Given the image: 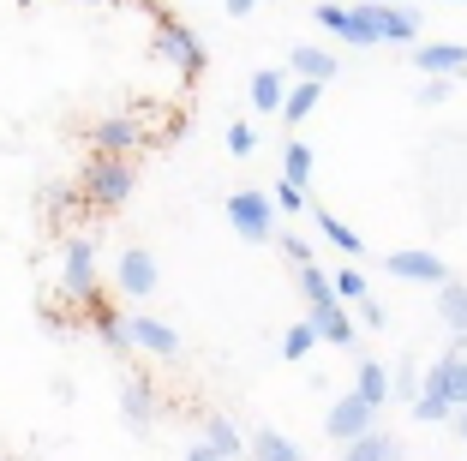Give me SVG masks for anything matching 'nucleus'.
<instances>
[{
  "label": "nucleus",
  "instance_id": "obj_40",
  "mask_svg": "<svg viewBox=\"0 0 467 461\" xmlns=\"http://www.w3.org/2000/svg\"><path fill=\"white\" fill-rule=\"evenodd\" d=\"M450 6H467V0H450Z\"/></svg>",
  "mask_w": 467,
  "mask_h": 461
},
{
  "label": "nucleus",
  "instance_id": "obj_27",
  "mask_svg": "<svg viewBox=\"0 0 467 461\" xmlns=\"http://www.w3.org/2000/svg\"><path fill=\"white\" fill-rule=\"evenodd\" d=\"M300 294H306V306H324V299H336V282L317 270L312 258H306V264H300Z\"/></svg>",
  "mask_w": 467,
  "mask_h": 461
},
{
  "label": "nucleus",
  "instance_id": "obj_38",
  "mask_svg": "<svg viewBox=\"0 0 467 461\" xmlns=\"http://www.w3.org/2000/svg\"><path fill=\"white\" fill-rule=\"evenodd\" d=\"M264 0H228V18H246V13H258Z\"/></svg>",
  "mask_w": 467,
  "mask_h": 461
},
{
  "label": "nucleus",
  "instance_id": "obj_30",
  "mask_svg": "<svg viewBox=\"0 0 467 461\" xmlns=\"http://www.w3.org/2000/svg\"><path fill=\"white\" fill-rule=\"evenodd\" d=\"M420 395V372H413V360H396L389 366V402H413Z\"/></svg>",
  "mask_w": 467,
  "mask_h": 461
},
{
  "label": "nucleus",
  "instance_id": "obj_21",
  "mask_svg": "<svg viewBox=\"0 0 467 461\" xmlns=\"http://www.w3.org/2000/svg\"><path fill=\"white\" fill-rule=\"evenodd\" d=\"M288 84H294V79H282V72H275V67L252 72V84H246L252 109H258V114H282V96H288Z\"/></svg>",
  "mask_w": 467,
  "mask_h": 461
},
{
  "label": "nucleus",
  "instance_id": "obj_2",
  "mask_svg": "<svg viewBox=\"0 0 467 461\" xmlns=\"http://www.w3.org/2000/svg\"><path fill=\"white\" fill-rule=\"evenodd\" d=\"M354 13L366 18V30L378 42H389V48H413V42H420V30H426L413 6H389V0H359Z\"/></svg>",
  "mask_w": 467,
  "mask_h": 461
},
{
  "label": "nucleus",
  "instance_id": "obj_28",
  "mask_svg": "<svg viewBox=\"0 0 467 461\" xmlns=\"http://www.w3.org/2000/svg\"><path fill=\"white\" fill-rule=\"evenodd\" d=\"M312 348H317V330H312V318H300V324H288V330H282V360H306Z\"/></svg>",
  "mask_w": 467,
  "mask_h": 461
},
{
  "label": "nucleus",
  "instance_id": "obj_17",
  "mask_svg": "<svg viewBox=\"0 0 467 461\" xmlns=\"http://www.w3.org/2000/svg\"><path fill=\"white\" fill-rule=\"evenodd\" d=\"M150 420H156V390L144 378H126L120 383V425L126 432H150Z\"/></svg>",
  "mask_w": 467,
  "mask_h": 461
},
{
  "label": "nucleus",
  "instance_id": "obj_20",
  "mask_svg": "<svg viewBox=\"0 0 467 461\" xmlns=\"http://www.w3.org/2000/svg\"><path fill=\"white\" fill-rule=\"evenodd\" d=\"M342 461H401V444L371 425V432H359L354 444H342Z\"/></svg>",
  "mask_w": 467,
  "mask_h": 461
},
{
  "label": "nucleus",
  "instance_id": "obj_37",
  "mask_svg": "<svg viewBox=\"0 0 467 461\" xmlns=\"http://www.w3.org/2000/svg\"><path fill=\"white\" fill-rule=\"evenodd\" d=\"M186 461H222V449L210 437H198V444H186Z\"/></svg>",
  "mask_w": 467,
  "mask_h": 461
},
{
  "label": "nucleus",
  "instance_id": "obj_5",
  "mask_svg": "<svg viewBox=\"0 0 467 461\" xmlns=\"http://www.w3.org/2000/svg\"><path fill=\"white\" fill-rule=\"evenodd\" d=\"M275 198L270 192H234L228 198V222H234V234L240 240H252V246H264V240H275Z\"/></svg>",
  "mask_w": 467,
  "mask_h": 461
},
{
  "label": "nucleus",
  "instance_id": "obj_23",
  "mask_svg": "<svg viewBox=\"0 0 467 461\" xmlns=\"http://www.w3.org/2000/svg\"><path fill=\"white\" fill-rule=\"evenodd\" d=\"M204 437L222 449V461H246V437H240V425L228 414H204Z\"/></svg>",
  "mask_w": 467,
  "mask_h": 461
},
{
  "label": "nucleus",
  "instance_id": "obj_26",
  "mask_svg": "<svg viewBox=\"0 0 467 461\" xmlns=\"http://www.w3.org/2000/svg\"><path fill=\"white\" fill-rule=\"evenodd\" d=\"M413 420H420V425H443V420H450V414H455V407H450V395H443V390H431V383H420V395H413Z\"/></svg>",
  "mask_w": 467,
  "mask_h": 461
},
{
  "label": "nucleus",
  "instance_id": "obj_39",
  "mask_svg": "<svg viewBox=\"0 0 467 461\" xmlns=\"http://www.w3.org/2000/svg\"><path fill=\"white\" fill-rule=\"evenodd\" d=\"M450 425H455V437L467 444V407H455V414H450Z\"/></svg>",
  "mask_w": 467,
  "mask_h": 461
},
{
  "label": "nucleus",
  "instance_id": "obj_36",
  "mask_svg": "<svg viewBox=\"0 0 467 461\" xmlns=\"http://www.w3.org/2000/svg\"><path fill=\"white\" fill-rule=\"evenodd\" d=\"M275 246H282V252H288L294 264H306V258H312V246H306V240H300L294 228H282V234H275Z\"/></svg>",
  "mask_w": 467,
  "mask_h": 461
},
{
  "label": "nucleus",
  "instance_id": "obj_7",
  "mask_svg": "<svg viewBox=\"0 0 467 461\" xmlns=\"http://www.w3.org/2000/svg\"><path fill=\"white\" fill-rule=\"evenodd\" d=\"M90 150L102 156H138L144 150V120L138 114H109V120L90 126Z\"/></svg>",
  "mask_w": 467,
  "mask_h": 461
},
{
  "label": "nucleus",
  "instance_id": "obj_4",
  "mask_svg": "<svg viewBox=\"0 0 467 461\" xmlns=\"http://www.w3.org/2000/svg\"><path fill=\"white\" fill-rule=\"evenodd\" d=\"M60 294L72 306H84V299L97 294V240L90 234H72L67 252H60Z\"/></svg>",
  "mask_w": 467,
  "mask_h": 461
},
{
  "label": "nucleus",
  "instance_id": "obj_15",
  "mask_svg": "<svg viewBox=\"0 0 467 461\" xmlns=\"http://www.w3.org/2000/svg\"><path fill=\"white\" fill-rule=\"evenodd\" d=\"M408 55H413V67H420V72H438V79L467 72V48H462V42H413Z\"/></svg>",
  "mask_w": 467,
  "mask_h": 461
},
{
  "label": "nucleus",
  "instance_id": "obj_22",
  "mask_svg": "<svg viewBox=\"0 0 467 461\" xmlns=\"http://www.w3.org/2000/svg\"><path fill=\"white\" fill-rule=\"evenodd\" d=\"M317 102H324V84H317V79H294V84H288V96H282V120H288V126L312 120Z\"/></svg>",
  "mask_w": 467,
  "mask_h": 461
},
{
  "label": "nucleus",
  "instance_id": "obj_32",
  "mask_svg": "<svg viewBox=\"0 0 467 461\" xmlns=\"http://www.w3.org/2000/svg\"><path fill=\"white\" fill-rule=\"evenodd\" d=\"M455 96V79H438V72H426V84H420V109H443Z\"/></svg>",
  "mask_w": 467,
  "mask_h": 461
},
{
  "label": "nucleus",
  "instance_id": "obj_31",
  "mask_svg": "<svg viewBox=\"0 0 467 461\" xmlns=\"http://www.w3.org/2000/svg\"><path fill=\"white\" fill-rule=\"evenodd\" d=\"M275 210H282V216H300V210H312V204H306V186H294V180H275Z\"/></svg>",
  "mask_w": 467,
  "mask_h": 461
},
{
  "label": "nucleus",
  "instance_id": "obj_25",
  "mask_svg": "<svg viewBox=\"0 0 467 461\" xmlns=\"http://www.w3.org/2000/svg\"><path fill=\"white\" fill-rule=\"evenodd\" d=\"M312 222H317V234H324L336 252H348V258H359V252H366V240H359V234L348 228L342 216H330V210H312Z\"/></svg>",
  "mask_w": 467,
  "mask_h": 461
},
{
  "label": "nucleus",
  "instance_id": "obj_29",
  "mask_svg": "<svg viewBox=\"0 0 467 461\" xmlns=\"http://www.w3.org/2000/svg\"><path fill=\"white\" fill-rule=\"evenodd\" d=\"M282 180H294V186H306V180H312V144H300V138H294V144L282 150Z\"/></svg>",
  "mask_w": 467,
  "mask_h": 461
},
{
  "label": "nucleus",
  "instance_id": "obj_6",
  "mask_svg": "<svg viewBox=\"0 0 467 461\" xmlns=\"http://www.w3.org/2000/svg\"><path fill=\"white\" fill-rule=\"evenodd\" d=\"M371 425H378V407H371L359 390L336 395L330 414H324V432H330V444H354V437H359V432H371Z\"/></svg>",
  "mask_w": 467,
  "mask_h": 461
},
{
  "label": "nucleus",
  "instance_id": "obj_18",
  "mask_svg": "<svg viewBox=\"0 0 467 461\" xmlns=\"http://www.w3.org/2000/svg\"><path fill=\"white\" fill-rule=\"evenodd\" d=\"M438 318H443V330L455 336V348H467V282H438Z\"/></svg>",
  "mask_w": 467,
  "mask_h": 461
},
{
  "label": "nucleus",
  "instance_id": "obj_19",
  "mask_svg": "<svg viewBox=\"0 0 467 461\" xmlns=\"http://www.w3.org/2000/svg\"><path fill=\"white\" fill-rule=\"evenodd\" d=\"M246 461H306V449L294 444V437H282L275 425H258V432L246 437Z\"/></svg>",
  "mask_w": 467,
  "mask_h": 461
},
{
  "label": "nucleus",
  "instance_id": "obj_24",
  "mask_svg": "<svg viewBox=\"0 0 467 461\" xmlns=\"http://www.w3.org/2000/svg\"><path fill=\"white\" fill-rule=\"evenodd\" d=\"M354 390L366 395L378 414H384V402H389V366H378V360H359V366H354Z\"/></svg>",
  "mask_w": 467,
  "mask_h": 461
},
{
  "label": "nucleus",
  "instance_id": "obj_16",
  "mask_svg": "<svg viewBox=\"0 0 467 461\" xmlns=\"http://www.w3.org/2000/svg\"><path fill=\"white\" fill-rule=\"evenodd\" d=\"M312 330L317 341H330V348H354V318H348V299H324V306H312Z\"/></svg>",
  "mask_w": 467,
  "mask_h": 461
},
{
  "label": "nucleus",
  "instance_id": "obj_10",
  "mask_svg": "<svg viewBox=\"0 0 467 461\" xmlns=\"http://www.w3.org/2000/svg\"><path fill=\"white\" fill-rule=\"evenodd\" d=\"M384 270L396 276V282H450V264L438 258V252H426V246H401V252H389Z\"/></svg>",
  "mask_w": 467,
  "mask_h": 461
},
{
  "label": "nucleus",
  "instance_id": "obj_9",
  "mask_svg": "<svg viewBox=\"0 0 467 461\" xmlns=\"http://www.w3.org/2000/svg\"><path fill=\"white\" fill-rule=\"evenodd\" d=\"M156 282H162V276H156V258L144 246H126L120 258H114V288H120L126 299H150Z\"/></svg>",
  "mask_w": 467,
  "mask_h": 461
},
{
  "label": "nucleus",
  "instance_id": "obj_8",
  "mask_svg": "<svg viewBox=\"0 0 467 461\" xmlns=\"http://www.w3.org/2000/svg\"><path fill=\"white\" fill-rule=\"evenodd\" d=\"M126 330H132V348L150 353V360H180V330L168 318H150V312H126Z\"/></svg>",
  "mask_w": 467,
  "mask_h": 461
},
{
  "label": "nucleus",
  "instance_id": "obj_13",
  "mask_svg": "<svg viewBox=\"0 0 467 461\" xmlns=\"http://www.w3.org/2000/svg\"><path fill=\"white\" fill-rule=\"evenodd\" d=\"M426 383L450 395V407H467V348H455V341H450V353L426 366Z\"/></svg>",
  "mask_w": 467,
  "mask_h": 461
},
{
  "label": "nucleus",
  "instance_id": "obj_34",
  "mask_svg": "<svg viewBox=\"0 0 467 461\" xmlns=\"http://www.w3.org/2000/svg\"><path fill=\"white\" fill-rule=\"evenodd\" d=\"M228 150H234V156H252V150H258V132H252L246 120H234L228 126Z\"/></svg>",
  "mask_w": 467,
  "mask_h": 461
},
{
  "label": "nucleus",
  "instance_id": "obj_35",
  "mask_svg": "<svg viewBox=\"0 0 467 461\" xmlns=\"http://www.w3.org/2000/svg\"><path fill=\"white\" fill-rule=\"evenodd\" d=\"M336 299H366V276L359 270H336Z\"/></svg>",
  "mask_w": 467,
  "mask_h": 461
},
{
  "label": "nucleus",
  "instance_id": "obj_3",
  "mask_svg": "<svg viewBox=\"0 0 467 461\" xmlns=\"http://www.w3.org/2000/svg\"><path fill=\"white\" fill-rule=\"evenodd\" d=\"M156 55H162L180 79H198V72H204V60H210L204 42H198V30L180 25V18H156Z\"/></svg>",
  "mask_w": 467,
  "mask_h": 461
},
{
  "label": "nucleus",
  "instance_id": "obj_12",
  "mask_svg": "<svg viewBox=\"0 0 467 461\" xmlns=\"http://www.w3.org/2000/svg\"><path fill=\"white\" fill-rule=\"evenodd\" d=\"M312 18H317L324 30H330L336 42H348V48H378V37L366 30V18H359L354 6H336V0H317V13H312Z\"/></svg>",
  "mask_w": 467,
  "mask_h": 461
},
{
  "label": "nucleus",
  "instance_id": "obj_33",
  "mask_svg": "<svg viewBox=\"0 0 467 461\" xmlns=\"http://www.w3.org/2000/svg\"><path fill=\"white\" fill-rule=\"evenodd\" d=\"M354 306H359V312H354V324H366V330H384L389 324V312H384V299H354Z\"/></svg>",
  "mask_w": 467,
  "mask_h": 461
},
{
  "label": "nucleus",
  "instance_id": "obj_1",
  "mask_svg": "<svg viewBox=\"0 0 467 461\" xmlns=\"http://www.w3.org/2000/svg\"><path fill=\"white\" fill-rule=\"evenodd\" d=\"M138 192V162L132 156H102V150H90V162H84L78 174V204L84 210H120L126 198Z\"/></svg>",
  "mask_w": 467,
  "mask_h": 461
},
{
  "label": "nucleus",
  "instance_id": "obj_11",
  "mask_svg": "<svg viewBox=\"0 0 467 461\" xmlns=\"http://www.w3.org/2000/svg\"><path fill=\"white\" fill-rule=\"evenodd\" d=\"M84 318H90V330H97V341H102L109 353H132V330H126V312L102 299V288L84 299Z\"/></svg>",
  "mask_w": 467,
  "mask_h": 461
},
{
  "label": "nucleus",
  "instance_id": "obj_14",
  "mask_svg": "<svg viewBox=\"0 0 467 461\" xmlns=\"http://www.w3.org/2000/svg\"><path fill=\"white\" fill-rule=\"evenodd\" d=\"M288 72H294V79L330 84V79H342V60H336L330 48H317V42H294V48H288Z\"/></svg>",
  "mask_w": 467,
  "mask_h": 461
}]
</instances>
